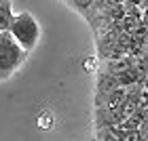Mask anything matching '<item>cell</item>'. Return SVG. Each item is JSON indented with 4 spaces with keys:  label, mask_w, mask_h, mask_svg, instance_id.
I'll list each match as a JSON object with an SVG mask.
<instances>
[{
    "label": "cell",
    "mask_w": 148,
    "mask_h": 141,
    "mask_svg": "<svg viewBox=\"0 0 148 141\" xmlns=\"http://www.w3.org/2000/svg\"><path fill=\"white\" fill-rule=\"evenodd\" d=\"M28 51L15 40L9 30H0V80H6L25 61Z\"/></svg>",
    "instance_id": "6da1fadb"
},
{
    "label": "cell",
    "mask_w": 148,
    "mask_h": 141,
    "mask_svg": "<svg viewBox=\"0 0 148 141\" xmlns=\"http://www.w3.org/2000/svg\"><path fill=\"white\" fill-rule=\"evenodd\" d=\"M9 32L19 44L23 46L25 51H32L34 44L38 42V36H40V28L36 23V19L30 15V13H19V15H13V21H11V28Z\"/></svg>",
    "instance_id": "7a4b0ae2"
},
{
    "label": "cell",
    "mask_w": 148,
    "mask_h": 141,
    "mask_svg": "<svg viewBox=\"0 0 148 141\" xmlns=\"http://www.w3.org/2000/svg\"><path fill=\"white\" fill-rule=\"evenodd\" d=\"M13 21V11H11V0L0 2V30H9Z\"/></svg>",
    "instance_id": "3957f363"
},
{
    "label": "cell",
    "mask_w": 148,
    "mask_h": 141,
    "mask_svg": "<svg viewBox=\"0 0 148 141\" xmlns=\"http://www.w3.org/2000/svg\"><path fill=\"white\" fill-rule=\"evenodd\" d=\"M40 126H42V129L53 126V116H51V114H42V116H40Z\"/></svg>",
    "instance_id": "277c9868"
},
{
    "label": "cell",
    "mask_w": 148,
    "mask_h": 141,
    "mask_svg": "<svg viewBox=\"0 0 148 141\" xmlns=\"http://www.w3.org/2000/svg\"><path fill=\"white\" fill-rule=\"evenodd\" d=\"M146 141H148V133H146Z\"/></svg>",
    "instance_id": "5b68a950"
}]
</instances>
